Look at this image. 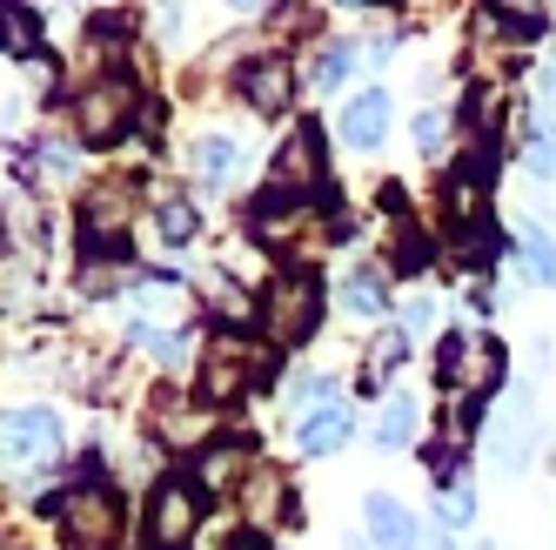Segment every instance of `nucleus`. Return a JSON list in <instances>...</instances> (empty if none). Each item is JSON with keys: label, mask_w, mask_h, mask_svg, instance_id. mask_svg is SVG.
Here are the masks:
<instances>
[{"label": "nucleus", "mask_w": 556, "mask_h": 550, "mask_svg": "<svg viewBox=\"0 0 556 550\" xmlns=\"http://www.w3.org/2000/svg\"><path fill=\"white\" fill-rule=\"evenodd\" d=\"M416 550H456V543H450V530H429V537H422Z\"/></svg>", "instance_id": "nucleus-29"}, {"label": "nucleus", "mask_w": 556, "mask_h": 550, "mask_svg": "<svg viewBox=\"0 0 556 550\" xmlns=\"http://www.w3.org/2000/svg\"><path fill=\"white\" fill-rule=\"evenodd\" d=\"M54 517H61L67 550H114V543H122V503H114L101 484L67 490V497L54 503Z\"/></svg>", "instance_id": "nucleus-2"}, {"label": "nucleus", "mask_w": 556, "mask_h": 550, "mask_svg": "<svg viewBox=\"0 0 556 550\" xmlns=\"http://www.w3.org/2000/svg\"><path fill=\"white\" fill-rule=\"evenodd\" d=\"M342 74H349V48H342V41H329L323 54H315V67H308V82H315V88H336Z\"/></svg>", "instance_id": "nucleus-23"}, {"label": "nucleus", "mask_w": 556, "mask_h": 550, "mask_svg": "<svg viewBox=\"0 0 556 550\" xmlns=\"http://www.w3.org/2000/svg\"><path fill=\"white\" fill-rule=\"evenodd\" d=\"M382 135H389V95H382V88L355 95V101H349V114H342V141L369 154V148H376Z\"/></svg>", "instance_id": "nucleus-9"}, {"label": "nucleus", "mask_w": 556, "mask_h": 550, "mask_svg": "<svg viewBox=\"0 0 556 550\" xmlns=\"http://www.w3.org/2000/svg\"><path fill=\"white\" fill-rule=\"evenodd\" d=\"M0 48H14V54L34 48V14L27 8H0Z\"/></svg>", "instance_id": "nucleus-22"}, {"label": "nucleus", "mask_w": 556, "mask_h": 550, "mask_svg": "<svg viewBox=\"0 0 556 550\" xmlns=\"http://www.w3.org/2000/svg\"><path fill=\"white\" fill-rule=\"evenodd\" d=\"M523 154H530V168H536V175H549V182H556V128H549V122H530Z\"/></svg>", "instance_id": "nucleus-21"}, {"label": "nucleus", "mask_w": 556, "mask_h": 550, "mask_svg": "<svg viewBox=\"0 0 556 550\" xmlns=\"http://www.w3.org/2000/svg\"><path fill=\"white\" fill-rule=\"evenodd\" d=\"M74 122H81L88 141H122L128 122H135V88L122 74H101V82H88V95L74 101Z\"/></svg>", "instance_id": "nucleus-5"}, {"label": "nucleus", "mask_w": 556, "mask_h": 550, "mask_svg": "<svg viewBox=\"0 0 556 550\" xmlns=\"http://www.w3.org/2000/svg\"><path fill=\"white\" fill-rule=\"evenodd\" d=\"M194 228H202V215H194L188 202H162V235H168V242H188Z\"/></svg>", "instance_id": "nucleus-26"}, {"label": "nucleus", "mask_w": 556, "mask_h": 550, "mask_svg": "<svg viewBox=\"0 0 556 550\" xmlns=\"http://www.w3.org/2000/svg\"><path fill=\"white\" fill-rule=\"evenodd\" d=\"M242 550H255V543H242Z\"/></svg>", "instance_id": "nucleus-32"}, {"label": "nucleus", "mask_w": 556, "mask_h": 550, "mask_svg": "<svg viewBox=\"0 0 556 550\" xmlns=\"http://www.w3.org/2000/svg\"><path fill=\"white\" fill-rule=\"evenodd\" d=\"M315 323H323V283L308 268H282L268 283V309H262V329L275 349H295Z\"/></svg>", "instance_id": "nucleus-1"}, {"label": "nucleus", "mask_w": 556, "mask_h": 550, "mask_svg": "<svg viewBox=\"0 0 556 550\" xmlns=\"http://www.w3.org/2000/svg\"><path fill=\"white\" fill-rule=\"evenodd\" d=\"M349 550H369V543H363V537H349Z\"/></svg>", "instance_id": "nucleus-30"}, {"label": "nucleus", "mask_w": 556, "mask_h": 550, "mask_svg": "<svg viewBox=\"0 0 556 550\" xmlns=\"http://www.w3.org/2000/svg\"><path fill=\"white\" fill-rule=\"evenodd\" d=\"M242 463H249V443H222V450H208V457H202V484H208V490L235 484V477H242Z\"/></svg>", "instance_id": "nucleus-19"}, {"label": "nucleus", "mask_w": 556, "mask_h": 550, "mask_svg": "<svg viewBox=\"0 0 556 550\" xmlns=\"http://www.w3.org/2000/svg\"><path fill=\"white\" fill-rule=\"evenodd\" d=\"M403 349H409V336L403 329H382L376 336V349H369V376L382 383V376H395V370H403Z\"/></svg>", "instance_id": "nucleus-20"}, {"label": "nucleus", "mask_w": 556, "mask_h": 550, "mask_svg": "<svg viewBox=\"0 0 556 550\" xmlns=\"http://www.w3.org/2000/svg\"><path fill=\"white\" fill-rule=\"evenodd\" d=\"M443 141H450V114H443V108L416 114V148H422V154H443Z\"/></svg>", "instance_id": "nucleus-25"}, {"label": "nucleus", "mask_w": 556, "mask_h": 550, "mask_svg": "<svg viewBox=\"0 0 556 550\" xmlns=\"http://www.w3.org/2000/svg\"><path fill=\"white\" fill-rule=\"evenodd\" d=\"M194 524H202V503L181 477H162L148 497V524H141V550H188Z\"/></svg>", "instance_id": "nucleus-4"}, {"label": "nucleus", "mask_w": 556, "mask_h": 550, "mask_svg": "<svg viewBox=\"0 0 556 550\" xmlns=\"http://www.w3.org/2000/svg\"><path fill=\"white\" fill-rule=\"evenodd\" d=\"M255 376H268L262 349L249 336H215L202 357V403H242Z\"/></svg>", "instance_id": "nucleus-3"}, {"label": "nucleus", "mask_w": 556, "mask_h": 550, "mask_svg": "<svg viewBox=\"0 0 556 550\" xmlns=\"http://www.w3.org/2000/svg\"><path fill=\"white\" fill-rule=\"evenodd\" d=\"M435 517H443V530H463L476 517V490H443L435 497Z\"/></svg>", "instance_id": "nucleus-24"}, {"label": "nucleus", "mask_w": 556, "mask_h": 550, "mask_svg": "<svg viewBox=\"0 0 556 550\" xmlns=\"http://www.w3.org/2000/svg\"><path fill=\"white\" fill-rule=\"evenodd\" d=\"M496 376H503V349H496V342H483V357H476V363L463 370V383H476V389H490Z\"/></svg>", "instance_id": "nucleus-27"}, {"label": "nucleus", "mask_w": 556, "mask_h": 550, "mask_svg": "<svg viewBox=\"0 0 556 550\" xmlns=\"http://www.w3.org/2000/svg\"><path fill=\"white\" fill-rule=\"evenodd\" d=\"M376 443H382V450H409V443H416V403H409V397H389V403H382Z\"/></svg>", "instance_id": "nucleus-15"}, {"label": "nucleus", "mask_w": 556, "mask_h": 550, "mask_svg": "<svg viewBox=\"0 0 556 550\" xmlns=\"http://www.w3.org/2000/svg\"><path fill=\"white\" fill-rule=\"evenodd\" d=\"M516 249H523V275H530V283H543V289H556V242H549V235L530 222L523 235H516Z\"/></svg>", "instance_id": "nucleus-14"}, {"label": "nucleus", "mask_w": 556, "mask_h": 550, "mask_svg": "<svg viewBox=\"0 0 556 550\" xmlns=\"http://www.w3.org/2000/svg\"><path fill=\"white\" fill-rule=\"evenodd\" d=\"M342 302H349L363 323H369V316H389V283H382L376 268H355L349 283H342Z\"/></svg>", "instance_id": "nucleus-13"}, {"label": "nucleus", "mask_w": 556, "mask_h": 550, "mask_svg": "<svg viewBox=\"0 0 556 550\" xmlns=\"http://www.w3.org/2000/svg\"><path fill=\"white\" fill-rule=\"evenodd\" d=\"M61 443V423L48 410H14L8 423H0V463L21 470V463H48Z\"/></svg>", "instance_id": "nucleus-8"}, {"label": "nucleus", "mask_w": 556, "mask_h": 550, "mask_svg": "<svg viewBox=\"0 0 556 550\" xmlns=\"http://www.w3.org/2000/svg\"><path fill=\"white\" fill-rule=\"evenodd\" d=\"M490 457H496V470H509V477L536 457V403L530 397H509L490 416Z\"/></svg>", "instance_id": "nucleus-7"}, {"label": "nucleus", "mask_w": 556, "mask_h": 550, "mask_svg": "<svg viewBox=\"0 0 556 550\" xmlns=\"http://www.w3.org/2000/svg\"><path fill=\"white\" fill-rule=\"evenodd\" d=\"M289 88H295L289 61H262V67H249V82H242V95H249L255 114H282L289 108Z\"/></svg>", "instance_id": "nucleus-11"}, {"label": "nucleus", "mask_w": 556, "mask_h": 550, "mask_svg": "<svg viewBox=\"0 0 556 550\" xmlns=\"http://www.w3.org/2000/svg\"><path fill=\"white\" fill-rule=\"evenodd\" d=\"M122 228H128V195L122 188H101L94 202H88V235H108V242H114Z\"/></svg>", "instance_id": "nucleus-16"}, {"label": "nucleus", "mask_w": 556, "mask_h": 550, "mask_svg": "<svg viewBox=\"0 0 556 550\" xmlns=\"http://www.w3.org/2000/svg\"><path fill=\"white\" fill-rule=\"evenodd\" d=\"M194 175L228 182V175H235V141H228V135H202V141H194Z\"/></svg>", "instance_id": "nucleus-18"}, {"label": "nucleus", "mask_w": 556, "mask_h": 550, "mask_svg": "<svg viewBox=\"0 0 556 550\" xmlns=\"http://www.w3.org/2000/svg\"><path fill=\"white\" fill-rule=\"evenodd\" d=\"M476 550H496V543H476Z\"/></svg>", "instance_id": "nucleus-31"}, {"label": "nucleus", "mask_w": 556, "mask_h": 550, "mask_svg": "<svg viewBox=\"0 0 556 550\" xmlns=\"http://www.w3.org/2000/svg\"><path fill=\"white\" fill-rule=\"evenodd\" d=\"M315 182H323V135H315V122H308V128H295L282 148H275L262 188L268 195H315Z\"/></svg>", "instance_id": "nucleus-6"}, {"label": "nucleus", "mask_w": 556, "mask_h": 550, "mask_svg": "<svg viewBox=\"0 0 556 550\" xmlns=\"http://www.w3.org/2000/svg\"><path fill=\"white\" fill-rule=\"evenodd\" d=\"M369 530L382 550H416V530H409V510L395 497H369Z\"/></svg>", "instance_id": "nucleus-12"}, {"label": "nucleus", "mask_w": 556, "mask_h": 550, "mask_svg": "<svg viewBox=\"0 0 556 550\" xmlns=\"http://www.w3.org/2000/svg\"><path fill=\"white\" fill-rule=\"evenodd\" d=\"M403 323H409V329H429V323H435V296H422V289H416V296L403 302Z\"/></svg>", "instance_id": "nucleus-28"}, {"label": "nucleus", "mask_w": 556, "mask_h": 550, "mask_svg": "<svg viewBox=\"0 0 556 550\" xmlns=\"http://www.w3.org/2000/svg\"><path fill=\"white\" fill-rule=\"evenodd\" d=\"M295 443H302L308 457H329V450H342V443H349V410H342V403L308 410V416L295 423Z\"/></svg>", "instance_id": "nucleus-10"}, {"label": "nucleus", "mask_w": 556, "mask_h": 550, "mask_svg": "<svg viewBox=\"0 0 556 550\" xmlns=\"http://www.w3.org/2000/svg\"><path fill=\"white\" fill-rule=\"evenodd\" d=\"M162 437H168V443H202V437H208V423L194 416V403L162 397Z\"/></svg>", "instance_id": "nucleus-17"}]
</instances>
